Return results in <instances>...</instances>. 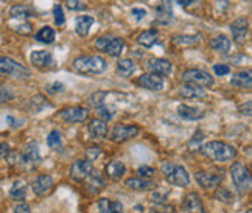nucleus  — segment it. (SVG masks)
Returning <instances> with one entry per match:
<instances>
[{
    "label": "nucleus",
    "mask_w": 252,
    "mask_h": 213,
    "mask_svg": "<svg viewBox=\"0 0 252 213\" xmlns=\"http://www.w3.org/2000/svg\"><path fill=\"white\" fill-rule=\"evenodd\" d=\"M202 151H204V154L210 160L217 163H226L237 157V150L232 147V145L226 142H218V140L204 143L202 145Z\"/></svg>",
    "instance_id": "nucleus-1"
},
{
    "label": "nucleus",
    "mask_w": 252,
    "mask_h": 213,
    "mask_svg": "<svg viewBox=\"0 0 252 213\" xmlns=\"http://www.w3.org/2000/svg\"><path fill=\"white\" fill-rule=\"evenodd\" d=\"M73 67L76 72H80L83 75H100L106 70L108 67V62H106L101 56L96 55H84V56H78L73 61Z\"/></svg>",
    "instance_id": "nucleus-2"
},
{
    "label": "nucleus",
    "mask_w": 252,
    "mask_h": 213,
    "mask_svg": "<svg viewBox=\"0 0 252 213\" xmlns=\"http://www.w3.org/2000/svg\"><path fill=\"white\" fill-rule=\"evenodd\" d=\"M162 174L165 181L170 183V185L174 187H187L190 183V176L187 170L182 165H178V163L173 162H167L162 165Z\"/></svg>",
    "instance_id": "nucleus-3"
},
{
    "label": "nucleus",
    "mask_w": 252,
    "mask_h": 213,
    "mask_svg": "<svg viewBox=\"0 0 252 213\" xmlns=\"http://www.w3.org/2000/svg\"><path fill=\"white\" fill-rule=\"evenodd\" d=\"M230 173V179L234 187L240 191V193H248L251 190L252 181H251V174L249 170L243 165L241 162H234L232 167L229 170Z\"/></svg>",
    "instance_id": "nucleus-4"
},
{
    "label": "nucleus",
    "mask_w": 252,
    "mask_h": 213,
    "mask_svg": "<svg viewBox=\"0 0 252 213\" xmlns=\"http://www.w3.org/2000/svg\"><path fill=\"white\" fill-rule=\"evenodd\" d=\"M0 73L14 76V78H28L30 76V70L27 67L21 65L14 60H11V58L6 56H0Z\"/></svg>",
    "instance_id": "nucleus-5"
},
{
    "label": "nucleus",
    "mask_w": 252,
    "mask_h": 213,
    "mask_svg": "<svg viewBox=\"0 0 252 213\" xmlns=\"http://www.w3.org/2000/svg\"><path fill=\"white\" fill-rule=\"evenodd\" d=\"M181 81L182 83H193V84H198L202 87H212L213 84H215V81H213V78L207 72L199 70V69L186 70L181 75Z\"/></svg>",
    "instance_id": "nucleus-6"
},
{
    "label": "nucleus",
    "mask_w": 252,
    "mask_h": 213,
    "mask_svg": "<svg viewBox=\"0 0 252 213\" xmlns=\"http://www.w3.org/2000/svg\"><path fill=\"white\" fill-rule=\"evenodd\" d=\"M139 134V128L134 126V124H125V123H119L115 124L111 131V140L114 143H123L126 140L134 139L135 135Z\"/></svg>",
    "instance_id": "nucleus-7"
},
{
    "label": "nucleus",
    "mask_w": 252,
    "mask_h": 213,
    "mask_svg": "<svg viewBox=\"0 0 252 213\" xmlns=\"http://www.w3.org/2000/svg\"><path fill=\"white\" fill-rule=\"evenodd\" d=\"M145 69L150 73L159 76H170L173 72V65L168 60H163V58H150L145 61Z\"/></svg>",
    "instance_id": "nucleus-8"
},
{
    "label": "nucleus",
    "mask_w": 252,
    "mask_h": 213,
    "mask_svg": "<svg viewBox=\"0 0 252 213\" xmlns=\"http://www.w3.org/2000/svg\"><path fill=\"white\" fill-rule=\"evenodd\" d=\"M94 171V165L91 160H75L70 167V178L72 181L75 182H84L87 178H89V174Z\"/></svg>",
    "instance_id": "nucleus-9"
},
{
    "label": "nucleus",
    "mask_w": 252,
    "mask_h": 213,
    "mask_svg": "<svg viewBox=\"0 0 252 213\" xmlns=\"http://www.w3.org/2000/svg\"><path fill=\"white\" fill-rule=\"evenodd\" d=\"M55 187V181L50 174H39L32 182V190L36 196H45L48 195Z\"/></svg>",
    "instance_id": "nucleus-10"
},
{
    "label": "nucleus",
    "mask_w": 252,
    "mask_h": 213,
    "mask_svg": "<svg viewBox=\"0 0 252 213\" xmlns=\"http://www.w3.org/2000/svg\"><path fill=\"white\" fill-rule=\"evenodd\" d=\"M195 179L198 182V185L202 187L204 190H215V188L220 187V183L222 181V176H221V174L198 171V173H195Z\"/></svg>",
    "instance_id": "nucleus-11"
},
{
    "label": "nucleus",
    "mask_w": 252,
    "mask_h": 213,
    "mask_svg": "<svg viewBox=\"0 0 252 213\" xmlns=\"http://www.w3.org/2000/svg\"><path fill=\"white\" fill-rule=\"evenodd\" d=\"M60 119L67 123H83L87 119V109L81 108V106L65 108L60 112Z\"/></svg>",
    "instance_id": "nucleus-12"
},
{
    "label": "nucleus",
    "mask_w": 252,
    "mask_h": 213,
    "mask_svg": "<svg viewBox=\"0 0 252 213\" xmlns=\"http://www.w3.org/2000/svg\"><path fill=\"white\" fill-rule=\"evenodd\" d=\"M182 210L184 213H206L204 210V204L199 198L198 193L191 191L189 195H186V198L182 199Z\"/></svg>",
    "instance_id": "nucleus-13"
},
{
    "label": "nucleus",
    "mask_w": 252,
    "mask_h": 213,
    "mask_svg": "<svg viewBox=\"0 0 252 213\" xmlns=\"http://www.w3.org/2000/svg\"><path fill=\"white\" fill-rule=\"evenodd\" d=\"M135 84L143 87V89H148V91H162L163 89L162 76L154 75V73H143V75H140L139 78L135 80Z\"/></svg>",
    "instance_id": "nucleus-14"
},
{
    "label": "nucleus",
    "mask_w": 252,
    "mask_h": 213,
    "mask_svg": "<svg viewBox=\"0 0 252 213\" xmlns=\"http://www.w3.org/2000/svg\"><path fill=\"white\" fill-rule=\"evenodd\" d=\"M19 160L21 163H25V165H34V163L41 162V154H39V147H37L36 142H30L24 148L22 154L19 156Z\"/></svg>",
    "instance_id": "nucleus-15"
},
{
    "label": "nucleus",
    "mask_w": 252,
    "mask_h": 213,
    "mask_svg": "<svg viewBox=\"0 0 252 213\" xmlns=\"http://www.w3.org/2000/svg\"><path fill=\"white\" fill-rule=\"evenodd\" d=\"M230 31H232V37L237 44H243L248 34V21L245 17L235 19L234 22L230 24Z\"/></svg>",
    "instance_id": "nucleus-16"
},
{
    "label": "nucleus",
    "mask_w": 252,
    "mask_h": 213,
    "mask_svg": "<svg viewBox=\"0 0 252 213\" xmlns=\"http://www.w3.org/2000/svg\"><path fill=\"white\" fill-rule=\"evenodd\" d=\"M30 61L33 62V65H36L37 69H50V67L55 64L53 55L47 50H41V52H33L30 55Z\"/></svg>",
    "instance_id": "nucleus-17"
},
{
    "label": "nucleus",
    "mask_w": 252,
    "mask_h": 213,
    "mask_svg": "<svg viewBox=\"0 0 252 213\" xmlns=\"http://www.w3.org/2000/svg\"><path fill=\"white\" fill-rule=\"evenodd\" d=\"M179 95H182L184 98H204L207 92L202 89V86L193 84V83H184L179 89Z\"/></svg>",
    "instance_id": "nucleus-18"
},
{
    "label": "nucleus",
    "mask_w": 252,
    "mask_h": 213,
    "mask_svg": "<svg viewBox=\"0 0 252 213\" xmlns=\"http://www.w3.org/2000/svg\"><path fill=\"white\" fill-rule=\"evenodd\" d=\"M125 187L129 188V190H135V191H145V190H150L153 187H156V183L150 179H143V178H129L125 181Z\"/></svg>",
    "instance_id": "nucleus-19"
},
{
    "label": "nucleus",
    "mask_w": 252,
    "mask_h": 213,
    "mask_svg": "<svg viewBox=\"0 0 252 213\" xmlns=\"http://www.w3.org/2000/svg\"><path fill=\"white\" fill-rule=\"evenodd\" d=\"M104 171H106V176H108L109 179L120 181L125 176L126 167H125V163L122 160H112V162L108 163V165H106Z\"/></svg>",
    "instance_id": "nucleus-20"
},
{
    "label": "nucleus",
    "mask_w": 252,
    "mask_h": 213,
    "mask_svg": "<svg viewBox=\"0 0 252 213\" xmlns=\"http://www.w3.org/2000/svg\"><path fill=\"white\" fill-rule=\"evenodd\" d=\"M89 134L94 139H104L108 135V122H104L101 119H94L89 123Z\"/></svg>",
    "instance_id": "nucleus-21"
},
{
    "label": "nucleus",
    "mask_w": 252,
    "mask_h": 213,
    "mask_svg": "<svg viewBox=\"0 0 252 213\" xmlns=\"http://www.w3.org/2000/svg\"><path fill=\"white\" fill-rule=\"evenodd\" d=\"M98 213H123V206L120 201H112L109 198H103L98 201Z\"/></svg>",
    "instance_id": "nucleus-22"
},
{
    "label": "nucleus",
    "mask_w": 252,
    "mask_h": 213,
    "mask_svg": "<svg viewBox=\"0 0 252 213\" xmlns=\"http://www.w3.org/2000/svg\"><path fill=\"white\" fill-rule=\"evenodd\" d=\"M178 115L184 120H189V122H193V120H199L204 117V112L196 109V108H191V106H187V104H181L178 108Z\"/></svg>",
    "instance_id": "nucleus-23"
},
{
    "label": "nucleus",
    "mask_w": 252,
    "mask_h": 213,
    "mask_svg": "<svg viewBox=\"0 0 252 213\" xmlns=\"http://www.w3.org/2000/svg\"><path fill=\"white\" fill-rule=\"evenodd\" d=\"M171 16H173V0H162V5L159 6L156 14L158 22L167 25L171 21Z\"/></svg>",
    "instance_id": "nucleus-24"
},
{
    "label": "nucleus",
    "mask_w": 252,
    "mask_h": 213,
    "mask_svg": "<svg viewBox=\"0 0 252 213\" xmlns=\"http://www.w3.org/2000/svg\"><path fill=\"white\" fill-rule=\"evenodd\" d=\"M230 84L234 87H238V89H251L252 86V78H251V73L249 72H238L234 73L230 78Z\"/></svg>",
    "instance_id": "nucleus-25"
},
{
    "label": "nucleus",
    "mask_w": 252,
    "mask_h": 213,
    "mask_svg": "<svg viewBox=\"0 0 252 213\" xmlns=\"http://www.w3.org/2000/svg\"><path fill=\"white\" fill-rule=\"evenodd\" d=\"M86 181H87V190H89L92 195H96V193L104 188V179L100 176V173H96V171L95 173L92 171Z\"/></svg>",
    "instance_id": "nucleus-26"
},
{
    "label": "nucleus",
    "mask_w": 252,
    "mask_h": 213,
    "mask_svg": "<svg viewBox=\"0 0 252 213\" xmlns=\"http://www.w3.org/2000/svg\"><path fill=\"white\" fill-rule=\"evenodd\" d=\"M94 17L91 16H80L76 17V22H75V31L78 33L80 36H87L89 34L91 27L94 25Z\"/></svg>",
    "instance_id": "nucleus-27"
},
{
    "label": "nucleus",
    "mask_w": 252,
    "mask_h": 213,
    "mask_svg": "<svg viewBox=\"0 0 252 213\" xmlns=\"http://www.w3.org/2000/svg\"><path fill=\"white\" fill-rule=\"evenodd\" d=\"M209 45H210L212 50H215L218 53H222V55L229 53V50H230V41L227 39L226 36H217V37H213V39L209 42Z\"/></svg>",
    "instance_id": "nucleus-28"
},
{
    "label": "nucleus",
    "mask_w": 252,
    "mask_h": 213,
    "mask_svg": "<svg viewBox=\"0 0 252 213\" xmlns=\"http://www.w3.org/2000/svg\"><path fill=\"white\" fill-rule=\"evenodd\" d=\"M158 37H159L158 30H154V28H151V30H147V31H143V33L139 34L137 42H139L142 47H145V48H150V47H153L154 44H156Z\"/></svg>",
    "instance_id": "nucleus-29"
},
{
    "label": "nucleus",
    "mask_w": 252,
    "mask_h": 213,
    "mask_svg": "<svg viewBox=\"0 0 252 213\" xmlns=\"http://www.w3.org/2000/svg\"><path fill=\"white\" fill-rule=\"evenodd\" d=\"M9 16L13 19H25V17L36 16V11H34V8L28 5H16L9 9Z\"/></svg>",
    "instance_id": "nucleus-30"
},
{
    "label": "nucleus",
    "mask_w": 252,
    "mask_h": 213,
    "mask_svg": "<svg viewBox=\"0 0 252 213\" xmlns=\"http://www.w3.org/2000/svg\"><path fill=\"white\" fill-rule=\"evenodd\" d=\"M123 48H125V41L122 39V37H111V41L109 44L106 45V50L104 53H108L109 56H114V58H117L122 55L123 52Z\"/></svg>",
    "instance_id": "nucleus-31"
},
{
    "label": "nucleus",
    "mask_w": 252,
    "mask_h": 213,
    "mask_svg": "<svg viewBox=\"0 0 252 213\" xmlns=\"http://www.w3.org/2000/svg\"><path fill=\"white\" fill-rule=\"evenodd\" d=\"M117 70H119V73H120V76H123V78H129V76L134 73V70H135V65H134V61H131V60H120L119 62H117Z\"/></svg>",
    "instance_id": "nucleus-32"
},
{
    "label": "nucleus",
    "mask_w": 252,
    "mask_h": 213,
    "mask_svg": "<svg viewBox=\"0 0 252 213\" xmlns=\"http://www.w3.org/2000/svg\"><path fill=\"white\" fill-rule=\"evenodd\" d=\"M25 195H27V183L24 181H16L13 183L11 190H9V196H11L13 199L21 201L25 198Z\"/></svg>",
    "instance_id": "nucleus-33"
},
{
    "label": "nucleus",
    "mask_w": 252,
    "mask_h": 213,
    "mask_svg": "<svg viewBox=\"0 0 252 213\" xmlns=\"http://www.w3.org/2000/svg\"><path fill=\"white\" fill-rule=\"evenodd\" d=\"M34 37H36V41H39L42 44H52L55 41V31L50 27H44L36 33Z\"/></svg>",
    "instance_id": "nucleus-34"
},
{
    "label": "nucleus",
    "mask_w": 252,
    "mask_h": 213,
    "mask_svg": "<svg viewBox=\"0 0 252 213\" xmlns=\"http://www.w3.org/2000/svg\"><path fill=\"white\" fill-rule=\"evenodd\" d=\"M199 41L198 36H174L173 44L176 47H193Z\"/></svg>",
    "instance_id": "nucleus-35"
},
{
    "label": "nucleus",
    "mask_w": 252,
    "mask_h": 213,
    "mask_svg": "<svg viewBox=\"0 0 252 213\" xmlns=\"http://www.w3.org/2000/svg\"><path fill=\"white\" fill-rule=\"evenodd\" d=\"M170 196V190L168 188H160L158 187L151 193V201L154 204H167V199Z\"/></svg>",
    "instance_id": "nucleus-36"
},
{
    "label": "nucleus",
    "mask_w": 252,
    "mask_h": 213,
    "mask_svg": "<svg viewBox=\"0 0 252 213\" xmlns=\"http://www.w3.org/2000/svg\"><path fill=\"white\" fill-rule=\"evenodd\" d=\"M47 145L50 147L52 150L55 151H60L63 148V140H61V134L60 131H56L53 129L50 134H48V137H47Z\"/></svg>",
    "instance_id": "nucleus-37"
},
{
    "label": "nucleus",
    "mask_w": 252,
    "mask_h": 213,
    "mask_svg": "<svg viewBox=\"0 0 252 213\" xmlns=\"http://www.w3.org/2000/svg\"><path fill=\"white\" fill-rule=\"evenodd\" d=\"M96 112H98V117L101 120H104V122L112 120V117L115 115V109L112 108V106H108L106 103L101 104V106H98V108H96Z\"/></svg>",
    "instance_id": "nucleus-38"
},
{
    "label": "nucleus",
    "mask_w": 252,
    "mask_h": 213,
    "mask_svg": "<svg viewBox=\"0 0 252 213\" xmlns=\"http://www.w3.org/2000/svg\"><path fill=\"white\" fill-rule=\"evenodd\" d=\"M154 174H156V170L151 168V167H148V165H142V167L137 168V176H139V178L150 179V178L154 176Z\"/></svg>",
    "instance_id": "nucleus-39"
},
{
    "label": "nucleus",
    "mask_w": 252,
    "mask_h": 213,
    "mask_svg": "<svg viewBox=\"0 0 252 213\" xmlns=\"http://www.w3.org/2000/svg\"><path fill=\"white\" fill-rule=\"evenodd\" d=\"M65 6L72 9V11H81V9L87 8V5L83 2V0H65Z\"/></svg>",
    "instance_id": "nucleus-40"
},
{
    "label": "nucleus",
    "mask_w": 252,
    "mask_h": 213,
    "mask_svg": "<svg viewBox=\"0 0 252 213\" xmlns=\"http://www.w3.org/2000/svg\"><path fill=\"white\" fill-rule=\"evenodd\" d=\"M13 98H14L13 91H9L8 87H5V86H0V104L11 101Z\"/></svg>",
    "instance_id": "nucleus-41"
},
{
    "label": "nucleus",
    "mask_w": 252,
    "mask_h": 213,
    "mask_svg": "<svg viewBox=\"0 0 252 213\" xmlns=\"http://www.w3.org/2000/svg\"><path fill=\"white\" fill-rule=\"evenodd\" d=\"M215 199H218V201H221V202H230L232 195L229 193V190H226V188H220V190L215 191Z\"/></svg>",
    "instance_id": "nucleus-42"
},
{
    "label": "nucleus",
    "mask_w": 252,
    "mask_h": 213,
    "mask_svg": "<svg viewBox=\"0 0 252 213\" xmlns=\"http://www.w3.org/2000/svg\"><path fill=\"white\" fill-rule=\"evenodd\" d=\"M53 13H55V22L58 27H63L64 22H65V17H64V13H63V6L58 5L55 9H53Z\"/></svg>",
    "instance_id": "nucleus-43"
},
{
    "label": "nucleus",
    "mask_w": 252,
    "mask_h": 213,
    "mask_svg": "<svg viewBox=\"0 0 252 213\" xmlns=\"http://www.w3.org/2000/svg\"><path fill=\"white\" fill-rule=\"evenodd\" d=\"M64 89H65V87H64V84L63 83H52V84H48L47 87H45V91L48 92V93H61V92H64Z\"/></svg>",
    "instance_id": "nucleus-44"
},
{
    "label": "nucleus",
    "mask_w": 252,
    "mask_h": 213,
    "mask_svg": "<svg viewBox=\"0 0 252 213\" xmlns=\"http://www.w3.org/2000/svg\"><path fill=\"white\" fill-rule=\"evenodd\" d=\"M100 154H101V150L98 147H91V148H87L86 150V156H87V160H96L100 157Z\"/></svg>",
    "instance_id": "nucleus-45"
},
{
    "label": "nucleus",
    "mask_w": 252,
    "mask_h": 213,
    "mask_svg": "<svg viewBox=\"0 0 252 213\" xmlns=\"http://www.w3.org/2000/svg\"><path fill=\"white\" fill-rule=\"evenodd\" d=\"M111 37L112 36H101V37H98V39L95 41V47L98 48V50L104 52L106 50V45H108L109 41H111Z\"/></svg>",
    "instance_id": "nucleus-46"
},
{
    "label": "nucleus",
    "mask_w": 252,
    "mask_h": 213,
    "mask_svg": "<svg viewBox=\"0 0 252 213\" xmlns=\"http://www.w3.org/2000/svg\"><path fill=\"white\" fill-rule=\"evenodd\" d=\"M213 72H215L217 75H220V76H224V75H229L230 67L226 65V64H217V65H213Z\"/></svg>",
    "instance_id": "nucleus-47"
},
{
    "label": "nucleus",
    "mask_w": 252,
    "mask_h": 213,
    "mask_svg": "<svg viewBox=\"0 0 252 213\" xmlns=\"http://www.w3.org/2000/svg\"><path fill=\"white\" fill-rule=\"evenodd\" d=\"M148 213H173V207L167 204H158V207L148 210Z\"/></svg>",
    "instance_id": "nucleus-48"
},
{
    "label": "nucleus",
    "mask_w": 252,
    "mask_h": 213,
    "mask_svg": "<svg viewBox=\"0 0 252 213\" xmlns=\"http://www.w3.org/2000/svg\"><path fill=\"white\" fill-rule=\"evenodd\" d=\"M14 30L17 33H21V34H30L32 33V25L28 22H24V24H21V27H14Z\"/></svg>",
    "instance_id": "nucleus-49"
},
{
    "label": "nucleus",
    "mask_w": 252,
    "mask_h": 213,
    "mask_svg": "<svg viewBox=\"0 0 252 213\" xmlns=\"http://www.w3.org/2000/svg\"><path fill=\"white\" fill-rule=\"evenodd\" d=\"M9 154H11V148H9L8 143H0V160L6 159Z\"/></svg>",
    "instance_id": "nucleus-50"
},
{
    "label": "nucleus",
    "mask_w": 252,
    "mask_h": 213,
    "mask_svg": "<svg viewBox=\"0 0 252 213\" xmlns=\"http://www.w3.org/2000/svg\"><path fill=\"white\" fill-rule=\"evenodd\" d=\"M131 13L135 19H137V21H140V19H143L145 16H147V9L145 8H132Z\"/></svg>",
    "instance_id": "nucleus-51"
},
{
    "label": "nucleus",
    "mask_w": 252,
    "mask_h": 213,
    "mask_svg": "<svg viewBox=\"0 0 252 213\" xmlns=\"http://www.w3.org/2000/svg\"><path fill=\"white\" fill-rule=\"evenodd\" d=\"M14 213H32V209L25 202H21V204H17L14 207Z\"/></svg>",
    "instance_id": "nucleus-52"
},
{
    "label": "nucleus",
    "mask_w": 252,
    "mask_h": 213,
    "mask_svg": "<svg viewBox=\"0 0 252 213\" xmlns=\"http://www.w3.org/2000/svg\"><path fill=\"white\" fill-rule=\"evenodd\" d=\"M201 140H202V137H198V135H193V139H191V142H190V145H189L190 150H191L193 147H195V150H193V151H198V150L201 148V147H199Z\"/></svg>",
    "instance_id": "nucleus-53"
},
{
    "label": "nucleus",
    "mask_w": 252,
    "mask_h": 213,
    "mask_svg": "<svg viewBox=\"0 0 252 213\" xmlns=\"http://www.w3.org/2000/svg\"><path fill=\"white\" fill-rule=\"evenodd\" d=\"M6 122L9 123V126H13V128H17L19 126V122L17 120H14L11 115H9V117H6Z\"/></svg>",
    "instance_id": "nucleus-54"
},
{
    "label": "nucleus",
    "mask_w": 252,
    "mask_h": 213,
    "mask_svg": "<svg viewBox=\"0 0 252 213\" xmlns=\"http://www.w3.org/2000/svg\"><path fill=\"white\" fill-rule=\"evenodd\" d=\"M179 2V5H182V6H190L193 2H195V0H178Z\"/></svg>",
    "instance_id": "nucleus-55"
},
{
    "label": "nucleus",
    "mask_w": 252,
    "mask_h": 213,
    "mask_svg": "<svg viewBox=\"0 0 252 213\" xmlns=\"http://www.w3.org/2000/svg\"><path fill=\"white\" fill-rule=\"evenodd\" d=\"M246 213H252V210H248V212H246Z\"/></svg>",
    "instance_id": "nucleus-56"
}]
</instances>
